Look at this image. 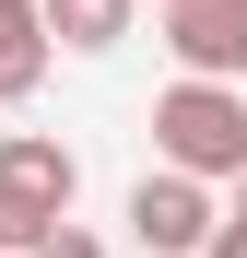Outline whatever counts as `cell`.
I'll return each mask as SVG.
<instances>
[{
	"label": "cell",
	"mask_w": 247,
	"mask_h": 258,
	"mask_svg": "<svg viewBox=\"0 0 247 258\" xmlns=\"http://www.w3.org/2000/svg\"><path fill=\"white\" fill-rule=\"evenodd\" d=\"M153 141L200 188H212V176H247V94H235V82H177V94L153 106Z\"/></svg>",
	"instance_id": "cell-2"
},
{
	"label": "cell",
	"mask_w": 247,
	"mask_h": 258,
	"mask_svg": "<svg viewBox=\"0 0 247 258\" xmlns=\"http://www.w3.org/2000/svg\"><path fill=\"white\" fill-rule=\"evenodd\" d=\"M130 235H141L153 258H212L224 211H212V188H200V176H177V164H165V176L130 188Z\"/></svg>",
	"instance_id": "cell-3"
},
{
	"label": "cell",
	"mask_w": 247,
	"mask_h": 258,
	"mask_svg": "<svg viewBox=\"0 0 247 258\" xmlns=\"http://www.w3.org/2000/svg\"><path fill=\"white\" fill-rule=\"evenodd\" d=\"M153 12H177V0H153Z\"/></svg>",
	"instance_id": "cell-10"
},
{
	"label": "cell",
	"mask_w": 247,
	"mask_h": 258,
	"mask_svg": "<svg viewBox=\"0 0 247 258\" xmlns=\"http://www.w3.org/2000/svg\"><path fill=\"white\" fill-rule=\"evenodd\" d=\"M47 35L94 59V47H118V35H130V0H47Z\"/></svg>",
	"instance_id": "cell-6"
},
{
	"label": "cell",
	"mask_w": 247,
	"mask_h": 258,
	"mask_svg": "<svg viewBox=\"0 0 247 258\" xmlns=\"http://www.w3.org/2000/svg\"><path fill=\"white\" fill-rule=\"evenodd\" d=\"M235 188H247V176H235ZM235 223H247V200H235Z\"/></svg>",
	"instance_id": "cell-9"
},
{
	"label": "cell",
	"mask_w": 247,
	"mask_h": 258,
	"mask_svg": "<svg viewBox=\"0 0 247 258\" xmlns=\"http://www.w3.org/2000/svg\"><path fill=\"white\" fill-rule=\"evenodd\" d=\"M35 258H106V246H94V235H82V223H59V235H47V246H35Z\"/></svg>",
	"instance_id": "cell-7"
},
{
	"label": "cell",
	"mask_w": 247,
	"mask_h": 258,
	"mask_svg": "<svg viewBox=\"0 0 247 258\" xmlns=\"http://www.w3.org/2000/svg\"><path fill=\"white\" fill-rule=\"evenodd\" d=\"M212 258H247V223H224V235H212Z\"/></svg>",
	"instance_id": "cell-8"
},
{
	"label": "cell",
	"mask_w": 247,
	"mask_h": 258,
	"mask_svg": "<svg viewBox=\"0 0 247 258\" xmlns=\"http://www.w3.org/2000/svg\"><path fill=\"white\" fill-rule=\"evenodd\" d=\"M165 47L188 59V82H235L247 71V0H177L165 12Z\"/></svg>",
	"instance_id": "cell-4"
},
{
	"label": "cell",
	"mask_w": 247,
	"mask_h": 258,
	"mask_svg": "<svg viewBox=\"0 0 247 258\" xmlns=\"http://www.w3.org/2000/svg\"><path fill=\"white\" fill-rule=\"evenodd\" d=\"M71 188H82V164L47 141V129H12L0 141V258H35L59 223H71Z\"/></svg>",
	"instance_id": "cell-1"
},
{
	"label": "cell",
	"mask_w": 247,
	"mask_h": 258,
	"mask_svg": "<svg viewBox=\"0 0 247 258\" xmlns=\"http://www.w3.org/2000/svg\"><path fill=\"white\" fill-rule=\"evenodd\" d=\"M47 0H0V106H24L35 82H47Z\"/></svg>",
	"instance_id": "cell-5"
}]
</instances>
